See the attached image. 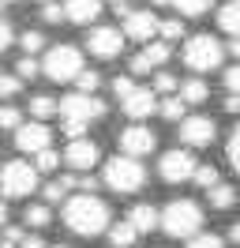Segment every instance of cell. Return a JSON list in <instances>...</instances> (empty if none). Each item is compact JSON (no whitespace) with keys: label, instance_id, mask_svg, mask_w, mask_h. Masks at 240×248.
<instances>
[{"label":"cell","instance_id":"6da1fadb","mask_svg":"<svg viewBox=\"0 0 240 248\" xmlns=\"http://www.w3.org/2000/svg\"><path fill=\"white\" fill-rule=\"evenodd\" d=\"M64 226L79 237H98L109 230V203L98 196H87V192L75 196L64 203Z\"/></svg>","mask_w":240,"mask_h":248},{"label":"cell","instance_id":"7a4b0ae2","mask_svg":"<svg viewBox=\"0 0 240 248\" xmlns=\"http://www.w3.org/2000/svg\"><path fill=\"white\" fill-rule=\"evenodd\" d=\"M162 230L169 237H177V241H192L203 230V207L195 200H173L162 211Z\"/></svg>","mask_w":240,"mask_h":248},{"label":"cell","instance_id":"3957f363","mask_svg":"<svg viewBox=\"0 0 240 248\" xmlns=\"http://www.w3.org/2000/svg\"><path fill=\"white\" fill-rule=\"evenodd\" d=\"M102 185H109L113 192H120V196H132V192H139V188L147 185V170L139 166V158L120 155V158H113V162L105 166Z\"/></svg>","mask_w":240,"mask_h":248},{"label":"cell","instance_id":"277c9868","mask_svg":"<svg viewBox=\"0 0 240 248\" xmlns=\"http://www.w3.org/2000/svg\"><path fill=\"white\" fill-rule=\"evenodd\" d=\"M42 72L53 79V83H72V79H79L87 72V68H83V53L75 46H53L42 61Z\"/></svg>","mask_w":240,"mask_h":248},{"label":"cell","instance_id":"5b68a950","mask_svg":"<svg viewBox=\"0 0 240 248\" xmlns=\"http://www.w3.org/2000/svg\"><path fill=\"white\" fill-rule=\"evenodd\" d=\"M222 61H225V49L214 34H195L184 42V64L192 72H214Z\"/></svg>","mask_w":240,"mask_h":248},{"label":"cell","instance_id":"8992f818","mask_svg":"<svg viewBox=\"0 0 240 248\" xmlns=\"http://www.w3.org/2000/svg\"><path fill=\"white\" fill-rule=\"evenodd\" d=\"M38 166H30V162H23V158H15V162H8L4 170H0V196H8V200H23V196H30L34 188H38Z\"/></svg>","mask_w":240,"mask_h":248},{"label":"cell","instance_id":"52a82bcc","mask_svg":"<svg viewBox=\"0 0 240 248\" xmlns=\"http://www.w3.org/2000/svg\"><path fill=\"white\" fill-rule=\"evenodd\" d=\"M162 177L169 181V185H184V181H195V173H199V162H195L192 151H169V155H162Z\"/></svg>","mask_w":240,"mask_h":248},{"label":"cell","instance_id":"ba28073f","mask_svg":"<svg viewBox=\"0 0 240 248\" xmlns=\"http://www.w3.org/2000/svg\"><path fill=\"white\" fill-rule=\"evenodd\" d=\"M60 113H64V121H102L105 117V102L102 98H94V94H68L64 102H60Z\"/></svg>","mask_w":240,"mask_h":248},{"label":"cell","instance_id":"9c48e42d","mask_svg":"<svg viewBox=\"0 0 240 248\" xmlns=\"http://www.w3.org/2000/svg\"><path fill=\"white\" fill-rule=\"evenodd\" d=\"M124 38L128 34L117 31V27H94L87 34V49L94 57H102V61H113V57H120V49H124Z\"/></svg>","mask_w":240,"mask_h":248},{"label":"cell","instance_id":"30bf717a","mask_svg":"<svg viewBox=\"0 0 240 248\" xmlns=\"http://www.w3.org/2000/svg\"><path fill=\"white\" fill-rule=\"evenodd\" d=\"M154 147H158V136L150 132L147 124H132V128L120 132V151L128 158H143V155H150Z\"/></svg>","mask_w":240,"mask_h":248},{"label":"cell","instance_id":"8fae6325","mask_svg":"<svg viewBox=\"0 0 240 248\" xmlns=\"http://www.w3.org/2000/svg\"><path fill=\"white\" fill-rule=\"evenodd\" d=\"M49 143H53V132H49L42 121L15 128V147H19L23 155H42V151H49Z\"/></svg>","mask_w":240,"mask_h":248},{"label":"cell","instance_id":"7c38bea8","mask_svg":"<svg viewBox=\"0 0 240 248\" xmlns=\"http://www.w3.org/2000/svg\"><path fill=\"white\" fill-rule=\"evenodd\" d=\"M218 136V128L210 117H188V121H180V143L184 147H210Z\"/></svg>","mask_w":240,"mask_h":248},{"label":"cell","instance_id":"4fadbf2b","mask_svg":"<svg viewBox=\"0 0 240 248\" xmlns=\"http://www.w3.org/2000/svg\"><path fill=\"white\" fill-rule=\"evenodd\" d=\"M64 158H68V166H72V170H94V166H98V158H102V151H98V143L90 140H72L68 143V151H64Z\"/></svg>","mask_w":240,"mask_h":248},{"label":"cell","instance_id":"5bb4252c","mask_svg":"<svg viewBox=\"0 0 240 248\" xmlns=\"http://www.w3.org/2000/svg\"><path fill=\"white\" fill-rule=\"evenodd\" d=\"M124 34H128L132 42L150 46V38H154V34H162V23L150 16V12H132V16L124 19Z\"/></svg>","mask_w":240,"mask_h":248},{"label":"cell","instance_id":"9a60e30c","mask_svg":"<svg viewBox=\"0 0 240 248\" xmlns=\"http://www.w3.org/2000/svg\"><path fill=\"white\" fill-rule=\"evenodd\" d=\"M165 61H169V42H150L132 57V76H147L150 68H158Z\"/></svg>","mask_w":240,"mask_h":248},{"label":"cell","instance_id":"2e32d148","mask_svg":"<svg viewBox=\"0 0 240 248\" xmlns=\"http://www.w3.org/2000/svg\"><path fill=\"white\" fill-rule=\"evenodd\" d=\"M158 91H147V87H135V94H128L120 106H124V113L132 117V121H147L154 109H162L158 106V98H154Z\"/></svg>","mask_w":240,"mask_h":248},{"label":"cell","instance_id":"e0dca14e","mask_svg":"<svg viewBox=\"0 0 240 248\" xmlns=\"http://www.w3.org/2000/svg\"><path fill=\"white\" fill-rule=\"evenodd\" d=\"M64 12H68V19H72V23L90 27L94 19L102 16V0H68V4H64Z\"/></svg>","mask_w":240,"mask_h":248},{"label":"cell","instance_id":"ac0fdd59","mask_svg":"<svg viewBox=\"0 0 240 248\" xmlns=\"http://www.w3.org/2000/svg\"><path fill=\"white\" fill-rule=\"evenodd\" d=\"M128 222H132L139 233H150V230H158V226H162V211H158V207H150V203H135L132 215H128Z\"/></svg>","mask_w":240,"mask_h":248},{"label":"cell","instance_id":"d6986e66","mask_svg":"<svg viewBox=\"0 0 240 248\" xmlns=\"http://www.w3.org/2000/svg\"><path fill=\"white\" fill-rule=\"evenodd\" d=\"M218 27H222L225 34L240 38V0H229V4H222V12H218Z\"/></svg>","mask_w":240,"mask_h":248},{"label":"cell","instance_id":"ffe728a7","mask_svg":"<svg viewBox=\"0 0 240 248\" xmlns=\"http://www.w3.org/2000/svg\"><path fill=\"white\" fill-rule=\"evenodd\" d=\"M135 237H139V230H135L128 218H124V222H117V226H109V245H113V248H132Z\"/></svg>","mask_w":240,"mask_h":248},{"label":"cell","instance_id":"44dd1931","mask_svg":"<svg viewBox=\"0 0 240 248\" xmlns=\"http://www.w3.org/2000/svg\"><path fill=\"white\" fill-rule=\"evenodd\" d=\"M207 200H210V207H214V211H229V207L237 203V188H233V185H214V188L207 192Z\"/></svg>","mask_w":240,"mask_h":248},{"label":"cell","instance_id":"7402d4cb","mask_svg":"<svg viewBox=\"0 0 240 248\" xmlns=\"http://www.w3.org/2000/svg\"><path fill=\"white\" fill-rule=\"evenodd\" d=\"M180 98H184L188 106H203V102L210 98V91H207L203 79H188V83H180Z\"/></svg>","mask_w":240,"mask_h":248},{"label":"cell","instance_id":"603a6c76","mask_svg":"<svg viewBox=\"0 0 240 248\" xmlns=\"http://www.w3.org/2000/svg\"><path fill=\"white\" fill-rule=\"evenodd\" d=\"M158 113H162L165 121H188V102H184L180 94H169V98L162 102V109H158Z\"/></svg>","mask_w":240,"mask_h":248},{"label":"cell","instance_id":"cb8c5ba5","mask_svg":"<svg viewBox=\"0 0 240 248\" xmlns=\"http://www.w3.org/2000/svg\"><path fill=\"white\" fill-rule=\"evenodd\" d=\"M30 113H34L38 121H49L53 113H60V102L49 98V94H38V98H30Z\"/></svg>","mask_w":240,"mask_h":248},{"label":"cell","instance_id":"d4e9b609","mask_svg":"<svg viewBox=\"0 0 240 248\" xmlns=\"http://www.w3.org/2000/svg\"><path fill=\"white\" fill-rule=\"evenodd\" d=\"M23 222H27V226H34V230L49 226V222H53V211H49V203H30L27 215H23Z\"/></svg>","mask_w":240,"mask_h":248},{"label":"cell","instance_id":"484cf974","mask_svg":"<svg viewBox=\"0 0 240 248\" xmlns=\"http://www.w3.org/2000/svg\"><path fill=\"white\" fill-rule=\"evenodd\" d=\"M173 8H177L180 16L195 19V16H203V12L210 8V0H173Z\"/></svg>","mask_w":240,"mask_h":248},{"label":"cell","instance_id":"4316f807","mask_svg":"<svg viewBox=\"0 0 240 248\" xmlns=\"http://www.w3.org/2000/svg\"><path fill=\"white\" fill-rule=\"evenodd\" d=\"M19 46L27 49V57H34V53H42V49H45V34H38V31L19 34Z\"/></svg>","mask_w":240,"mask_h":248},{"label":"cell","instance_id":"83f0119b","mask_svg":"<svg viewBox=\"0 0 240 248\" xmlns=\"http://www.w3.org/2000/svg\"><path fill=\"white\" fill-rule=\"evenodd\" d=\"M195 185L210 192L214 185H222V177H218V170H214V166H199V173H195Z\"/></svg>","mask_w":240,"mask_h":248},{"label":"cell","instance_id":"f1b7e54d","mask_svg":"<svg viewBox=\"0 0 240 248\" xmlns=\"http://www.w3.org/2000/svg\"><path fill=\"white\" fill-rule=\"evenodd\" d=\"M188 248H225V241L218 233H195L192 241H188Z\"/></svg>","mask_w":240,"mask_h":248},{"label":"cell","instance_id":"f546056e","mask_svg":"<svg viewBox=\"0 0 240 248\" xmlns=\"http://www.w3.org/2000/svg\"><path fill=\"white\" fill-rule=\"evenodd\" d=\"M154 91L158 94H173V91H180V79L169 76V72H158V76H154Z\"/></svg>","mask_w":240,"mask_h":248},{"label":"cell","instance_id":"4dcf8cb0","mask_svg":"<svg viewBox=\"0 0 240 248\" xmlns=\"http://www.w3.org/2000/svg\"><path fill=\"white\" fill-rule=\"evenodd\" d=\"M225 155H229V166L240 173V124L233 128V136H229V147H225Z\"/></svg>","mask_w":240,"mask_h":248},{"label":"cell","instance_id":"1f68e13d","mask_svg":"<svg viewBox=\"0 0 240 248\" xmlns=\"http://www.w3.org/2000/svg\"><path fill=\"white\" fill-rule=\"evenodd\" d=\"M38 72H42V61H34V57H23V61L15 64V76L19 79H34Z\"/></svg>","mask_w":240,"mask_h":248},{"label":"cell","instance_id":"d6a6232c","mask_svg":"<svg viewBox=\"0 0 240 248\" xmlns=\"http://www.w3.org/2000/svg\"><path fill=\"white\" fill-rule=\"evenodd\" d=\"M75 83H79V94H94L98 87H102V76H98V72H83Z\"/></svg>","mask_w":240,"mask_h":248},{"label":"cell","instance_id":"836d02e7","mask_svg":"<svg viewBox=\"0 0 240 248\" xmlns=\"http://www.w3.org/2000/svg\"><path fill=\"white\" fill-rule=\"evenodd\" d=\"M64 196H68V181H64V177L53 181V185H45V200L49 203H64Z\"/></svg>","mask_w":240,"mask_h":248},{"label":"cell","instance_id":"e575fe53","mask_svg":"<svg viewBox=\"0 0 240 248\" xmlns=\"http://www.w3.org/2000/svg\"><path fill=\"white\" fill-rule=\"evenodd\" d=\"M180 34H184V23H180V19H165L162 23V42H180Z\"/></svg>","mask_w":240,"mask_h":248},{"label":"cell","instance_id":"d590c367","mask_svg":"<svg viewBox=\"0 0 240 248\" xmlns=\"http://www.w3.org/2000/svg\"><path fill=\"white\" fill-rule=\"evenodd\" d=\"M113 94L124 102L128 94H135V79H132V76H117V79H113Z\"/></svg>","mask_w":240,"mask_h":248},{"label":"cell","instance_id":"8d00e7d4","mask_svg":"<svg viewBox=\"0 0 240 248\" xmlns=\"http://www.w3.org/2000/svg\"><path fill=\"white\" fill-rule=\"evenodd\" d=\"M60 128H64L68 143H72V140H87V121H64Z\"/></svg>","mask_w":240,"mask_h":248},{"label":"cell","instance_id":"74e56055","mask_svg":"<svg viewBox=\"0 0 240 248\" xmlns=\"http://www.w3.org/2000/svg\"><path fill=\"white\" fill-rule=\"evenodd\" d=\"M0 128H23V113L12 106H4L0 109Z\"/></svg>","mask_w":240,"mask_h":248},{"label":"cell","instance_id":"f35d334b","mask_svg":"<svg viewBox=\"0 0 240 248\" xmlns=\"http://www.w3.org/2000/svg\"><path fill=\"white\" fill-rule=\"evenodd\" d=\"M57 166H60V155H57V151H53V147L38 155V170H42V173H53V170H57Z\"/></svg>","mask_w":240,"mask_h":248},{"label":"cell","instance_id":"ab89813d","mask_svg":"<svg viewBox=\"0 0 240 248\" xmlns=\"http://www.w3.org/2000/svg\"><path fill=\"white\" fill-rule=\"evenodd\" d=\"M42 19H45V23H60V19H68V12H64L60 4H45V8H42Z\"/></svg>","mask_w":240,"mask_h":248},{"label":"cell","instance_id":"60d3db41","mask_svg":"<svg viewBox=\"0 0 240 248\" xmlns=\"http://www.w3.org/2000/svg\"><path fill=\"white\" fill-rule=\"evenodd\" d=\"M225 91H229V94H240V64H233V68L225 72Z\"/></svg>","mask_w":240,"mask_h":248},{"label":"cell","instance_id":"b9f144b4","mask_svg":"<svg viewBox=\"0 0 240 248\" xmlns=\"http://www.w3.org/2000/svg\"><path fill=\"white\" fill-rule=\"evenodd\" d=\"M23 237H27V233L19 230V226H8V230H4V245H15V248H19V245H23Z\"/></svg>","mask_w":240,"mask_h":248},{"label":"cell","instance_id":"7bdbcfd3","mask_svg":"<svg viewBox=\"0 0 240 248\" xmlns=\"http://www.w3.org/2000/svg\"><path fill=\"white\" fill-rule=\"evenodd\" d=\"M12 42H15V31L8 27V23H4V19H0V53H4V49L12 46Z\"/></svg>","mask_w":240,"mask_h":248},{"label":"cell","instance_id":"ee69618b","mask_svg":"<svg viewBox=\"0 0 240 248\" xmlns=\"http://www.w3.org/2000/svg\"><path fill=\"white\" fill-rule=\"evenodd\" d=\"M109 8H113V12H117V16H132V8H128V0H109Z\"/></svg>","mask_w":240,"mask_h":248},{"label":"cell","instance_id":"f6af8a7d","mask_svg":"<svg viewBox=\"0 0 240 248\" xmlns=\"http://www.w3.org/2000/svg\"><path fill=\"white\" fill-rule=\"evenodd\" d=\"M19 248H49V245H45L42 237H34V233H30V237H23V245H19Z\"/></svg>","mask_w":240,"mask_h":248},{"label":"cell","instance_id":"bcb514c9","mask_svg":"<svg viewBox=\"0 0 240 248\" xmlns=\"http://www.w3.org/2000/svg\"><path fill=\"white\" fill-rule=\"evenodd\" d=\"M225 113H240V94H229V98H225Z\"/></svg>","mask_w":240,"mask_h":248},{"label":"cell","instance_id":"7dc6e473","mask_svg":"<svg viewBox=\"0 0 240 248\" xmlns=\"http://www.w3.org/2000/svg\"><path fill=\"white\" fill-rule=\"evenodd\" d=\"M229 53H233V57L240 61V38H233V42H229Z\"/></svg>","mask_w":240,"mask_h":248},{"label":"cell","instance_id":"c3c4849f","mask_svg":"<svg viewBox=\"0 0 240 248\" xmlns=\"http://www.w3.org/2000/svg\"><path fill=\"white\" fill-rule=\"evenodd\" d=\"M229 241H237V245H240V222L233 226V230H229Z\"/></svg>","mask_w":240,"mask_h":248},{"label":"cell","instance_id":"681fc988","mask_svg":"<svg viewBox=\"0 0 240 248\" xmlns=\"http://www.w3.org/2000/svg\"><path fill=\"white\" fill-rule=\"evenodd\" d=\"M4 218H8V207H4V200H0V226H4Z\"/></svg>","mask_w":240,"mask_h":248},{"label":"cell","instance_id":"f907efd6","mask_svg":"<svg viewBox=\"0 0 240 248\" xmlns=\"http://www.w3.org/2000/svg\"><path fill=\"white\" fill-rule=\"evenodd\" d=\"M4 83H8V76H0V98H8V94H4Z\"/></svg>","mask_w":240,"mask_h":248},{"label":"cell","instance_id":"816d5d0a","mask_svg":"<svg viewBox=\"0 0 240 248\" xmlns=\"http://www.w3.org/2000/svg\"><path fill=\"white\" fill-rule=\"evenodd\" d=\"M154 4H169V8H173V0H154Z\"/></svg>","mask_w":240,"mask_h":248},{"label":"cell","instance_id":"f5cc1de1","mask_svg":"<svg viewBox=\"0 0 240 248\" xmlns=\"http://www.w3.org/2000/svg\"><path fill=\"white\" fill-rule=\"evenodd\" d=\"M53 248H68V245H53Z\"/></svg>","mask_w":240,"mask_h":248},{"label":"cell","instance_id":"db71d44e","mask_svg":"<svg viewBox=\"0 0 240 248\" xmlns=\"http://www.w3.org/2000/svg\"><path fill=\"white\" fill-rule=\"evenodd\" d=\"M4 4H8V0H0V8H4Z\"/></svg>","mask_w":240,"mask_h":248},{"label":"cell","instance_id":"11a10c76","mask_svg":"<svg viewBox=\"0 0 240 248\" xmlns=\"http://www.w3.org/2000/svg\"><path fill=\"white\" fill-rule=\"evenodd\" d=\"M0 245H4V241H0Z\"/></svg>","mask_w":240,"mask_h":248}]
</instances>
